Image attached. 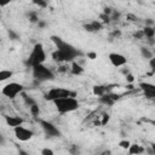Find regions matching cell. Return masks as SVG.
I'll use <instances>...</instances> for the list:
<instances>
[{"mask_svg":"<svg viewBox=\"0 0 155 155\" xmlns=\"http://www.w3.org/2000/svg\"><path fill=\"white\" fill-rule=\"evenodd\" d=\"M22 91H23V86L21 84H18V82H10L6 86H4L3 90H2L3 95L6 96L10 99L16 98V96L18 93H22Z\"/></svg>","mask_w":155,"mask_h":155,"instance_id":"obj_6","label":"cell"},{"mask_svg":"<svg viewBox=\"0 0 155 155\" xmlns=\"http://www.w3.org/2000/svg\"><path fill=\"white\" fill-rule=\"evenodd\" d=\"M150 122H151V124H153L154 126H155V120H154V121H150Z\"/></svg>","mask_w":155,"mask_h":155,"instance_id":"obj_43","label":"cell"},{"mask_svg":"<svg viewBox=\"0 0 155 155\" xmlns=\"http://www.w3.org/2000/svg\"><path fill=\"white\" fill-rule=\"evenodd\" d=\"M144 151L145 150L141 145H138V144H132L129 148V153L130 154H141V153H144Z\"/></svg>","mask_w":155,"mask_h":155,"instance_id":"obj_15","label":"cell"},{"mask_svg":"<svg viewBox=\"0 0 155 155\" xmlns=\"http://www.w3.org/2000/svg\"><path fill=\"white\" fill-rule=\"evenodd\" d=\"M127 18H129L130 21H132V22L137 21V17H136V16H133V15H127Z\"/></svg>","mask_w":155,"mask_h":155,"instance_id":"obj_35","label":"cell"},{"mask_svg":"<svg viewBox=\"0 0 155 155\" xmlns=\"http://www.w3.org/2000/svg\"><path fill=\"white\" fill-rule=\"evenodd\" d=\"M32 3L34 5H36L38 8H41V9L47 6V0H32Z\"/></svg>","mask_w":155,"mask_h":155,"instance_id":"obj_20","label":"cell"},{"mask_svg":"<svg viewBox=\"0 0 155 155\" xmlns=\"http://www.w3.org/2000/svg\"><path fill=\"white\" fill-rule=\"evenodd\" d=\"M139 87L147 98H155V85L149 82H141Z\"/></svg>","mask_w":155,"mask_h":155,"instance_id":"obj_10","label":"cell"},{"mask_svg":"<svg viewBox=\"0 0 155 155\" xmlns=\"http://www.w3.org/2000/svg\"><path fill=\"white\" fill-rule=\"evenodd\" d=\"M93 95L101 97L103 95H106V87L104 86H93Z\"/></svg>","mask_w":155,"mask_h":155,"instance_id":"obj_16","label":"cell"},{"mask_svg":"<svg viewBox=\"0 0 155 155\" xmlns=\"http://www.w3.org/2000/svg\"><path fill=\"white\" fill-rule=\"evenodd\" d=\"M150 147H151V149H153V151H154V154H155V143H153V144H151Z\"/></svg>","mask_w":155,"mask_h":155,"instance_id":"obj_40","label":"cell"},{"mask_svg":"<svg viewBox=\"0 0 155 155\" xmlns=\"http://www.w3.org/2000/svg\"><path fill=\"white\" fill-rule=\"evenodd\" d=\"M55 106L57 108V110L62 114L66 113H70L74 112L79 108V102L75 97H63V98H58L54 101Z\"/></svg>","mask_w":155,"mask_h":155,"instance_id":"obj_2","label":"cell"},{"mask_svg":"<svg viewBox=\"0 0 155 155\" xmlns=\"http://www.w3.org/2000/svg\"><path fill=\"white\" fill-rule=\"evenodd\" d=\"M147 23H148V24H151V23H153V21H151V20H149V18H148V20H147Z\"/></svg>","mask_w":155,"mask_h":155,"instance_id":"obj_41","label":"cell"},{"mask_svg":"<svg viewBox=\"0 0 155 155\" xmlns=\"http://www.w3.org/2000/svg\"><path fill=\"white\" fill-rule=\"evenodd\" d=\"M23 98H24V102H26V104L27 106H33V104H35V101L33 99V98H30V97H28L27 95H23Z\"/></svg>","mask_w":155,"mask_h":155,"instance_id":"obj_23","label":"cell"},{"mask_svg":"<svg viewBox=\"0 0 155 155\" xmlns=\"http://www.w3.org/2000/svg\"><path fill=\"white\" fill-rule=\"evenodd\" d=\"M72 74L73 75H80L82 72H84V68L79 64V63H76V62H73V66H72Z\"/></svg>","mask_w":155,"mask_h":155,"instance_id":"obj_14","label":"cell"},{"mask_svg":"<svg viewBox=\"0 0 155 155\" xmlns=\"http://www.w3.org/2000/svg\"><path fill=\"white\" fill-rule=\"evenodd\" d=\"M143 32H144V35L147 36V38H149V39H153L154 38V35H155V29L154 28H151V27H145L144 29H143Z\"/></svg>","mask_w":155,"mask_h":155,"instance_id":"obj_18","label":"cell"},{"mask_svg":"<svg viewBox=\"0 0 155 155\" xmlns=\"http://www.w3.org/2000/svg\"><path fill=\"white\" fill-rule=\"evenodd\" d=\"M15 136H16L17 139H20V141H22V142H27V141L32 139L33 132H32L30 130L23 127L22 125H20V126L15 127Z\"/></svg>","mask_w":155,"mask_h":155,"instance_id":"obj_8","label":"cell"},{"mask_svg":"<svg viewBox=\"0 0 155 155\" xmlns=\"http://www.w3.org/2000/svg\"><path fill=\"white\" fill-rule=\"evenodd\" d=\"M76 93L75 92H72L70 90H67V88H61V87H55V88H51L46 95H45V98L48 99V101H55V99H58V98H63V97H75Z\"/></svg>","mask_w":155,"mask_h":155,"instance_id":"obj_5","label":"cell"},{"mask_svg":"<svg viewBox=\"0 0 155 155\" xmlns=\"http://www.w3.org/2000/svg\"><path fill=\"white\" fill-rule=\"evenodd\" d=\"M58 70H60V72H66V70H67V68H66V67H61Z\"/></svg>","mask_w":155,"mask_h":155,"instance_id":"obj_39","label":"cell"},{"mask_svg":"<svg viewBox=\"0 0 155 155\" xmlns=\"http://www.w3.org/2000/svg\"><path fill=\"white\" fill-rule=\"evenodd\" d=\"M46 60V55H45V51H44V46L41 44H35L34 48H33V52L29 56V58L27 60L26 64L29 67H34L36 64H42Z\"/></svg>","mask_w":155,"mask_h":155,"instance_id":"obj_3","label":"cell"},{"mask_svg":"<svg viewBox=\"0 0 155 155\" xmlns=\"http://www.w3.org/2000/svg\"><path fill=\"white\" fill-rule=\"evenodd\" d=\"M32 68H33V76L39 82L47 81V80H52L55 78L54 73L51 72L48 68H46L44 64H36V66H34Z\"/></svg>","mask_w":155,"mask_h":155,"instance_id":"obj_4","label":"cell"},{"mask_svg":"<svg viewBox=\"0 0 155 155\" xmlns=\"http://www.w3.org/2000/svg\"><path fill=\"white\" fill-rule=\"evenodd\" d=\"M38 24H39V28H45V26H46V23L44 21H39Z\"/></svg>","mask_w":155,"mask_h":155,"instance_id":"obj_36","label":"cell"},{"mask_svg":"<svg viewBox=\"0 0 155 155\" xmlns=\"http://www.w3.org/2000/svg\"><path fill=\"white\" fill-rule=\"evenodd\" d=\"M112 35H113V36H120L121 33H120V30H114V32L112 33Z\"/></svg>","mask_w":155,"mask_h":155,"instance_id":"obj_37","label":"cell"},{"mask_svg":"<svg viewBox=\"0 0 155 155\" xmlns=\"http://www.w3.org/2000/svg\"><path fill=\"white\" fill-rule=\"evenodd\" d=\"M109 61L112 62V64L114 67H122L127 63V60L125 56H122L120 54H115V52L109 55Z\"/></svg>","mask_w":155,"mask_h":155,"instance_id":"obj_9","label":"cell"},{"mask_svg":"<svg viewBox=\"0 0 155 155\" xmlns=\"http://www.w3.org/2000/svg\"><path fill=\"white\" fill-rule=\"evenodd\" d=\"M87 58H90V60H96V58H97V54H96V52H88V54H87Z\"/></svg>","mask_w":155,"mask_h":155,"instance_id":"obj_31","label":"cell"},{"mask_svg":"<svg viewBox=\"0 0 155 155\" xmlns=\"http://www.w3.org/2000/svg\"><path fill=\"white\" fill-rule=\"evenodd\" d=\"M127 88H129V90H132V88H133V86H132V85H129V86H127Z\"/></svg>","mask_w":155,"mask_h":155,"instance_id":"obj_42","label":"cell"},{"mask_svg":"<svg viewBox=\"0 0 155 155\" xmlns=\"http://www.w3.org/2000/svg\"><path fill=\"white\" fill-rule=\"evenodd\" d=\"M84 28L87 32H97V30H101L102 29V24L99 22H97V21H93V22H91L88 24H85Z\"/></svg>","mask_w":155,"mask_h":155,"instance_id":"obj_12","label":"cell"},{"mask_svg":"<svg viewBox=\"0 0 155 155\" xmlns=\"http://www.w3.org/2000/svg\"><path fill=\"white\" fill-rule=\"evenodd\" d=\"M119 17H120V14H119V12H114V11H113V16H110V18H112V20H118Z\"/></svg>","mask_w":155,"mask_h":155,"instance_id":"obj_34","label":"cell"},{"mask_svg":"<svg viewBox=\"0 0 155 155\" xmlns=\"http://www.w3.org/2000/svg\"><path fill=\"white\" fill-rule=\"evenodd\" d=\"M9 38H10L11 40H17V39H18V35H17L14 30L10 29V30H9Z\"/></svg>","mask_w":155,"mask_h":155,"instance_id":"obj_26","label":"cell"},{"mask_svg":"<svg viewBox=\"0 0 155 155\" xmlns=\"http://www.w3.org/2000/svg\"><path fill=\"white\" fill-rule=\"evenodd\" d=\"M51 40L55 42V45L57 47V50L52 54V58L56 62H72V61H74V58H76L78 56L81 55L80 51H78L74 46L63 41L58 36H55V35L51 36Z\"/></svg>","mask_w":155,"mask_h":155,"instance_id":"obj_1","label":"cell"},{"mask_svg":"<svg viewBox=\"0 0 155 155\" xmlns=\"http://www.w3.org/2000/svg\"><path fill=\"white\" fill-rule=\"evenodd\" d=\"M141 54H142L143 58H147V60L153 58V52L149 51L148 48H145V47H141Z\"/></svg>","mask_w":155,"mask_h":155,"instance_id":"obj_19","label":"cell"},{"mask_svg":"<svg viewBox=\"0 0 155 155\" xmlns=\"http://www.w3.org/2000/svg\"><path fill=\"white\" fill-rule=\"evenodd\" d=\"M108 121H109V115H108V114L103 115V120H102V122H101V124H102L103 126H104V125H106V124H107Z\"/></svg>","mask_w":155,"mask_h":155,"instance_id":"obj_29","label":"cell"},{"mask_svg":"<svg viewBox=\"0 0 155 155\" xmlns=\"http://www.w3.org/2000/svg\"><path fill=\"white\" fill-rule=\"evenodd\" d=\"M5 121H6V124H8L9 126H11V127H14V129L23 124V119L20 118V116H8V115H6V116H5Z\"/></svg>","mask_w":155,"mask_h":155,"instance_id":"obj_11","label":"cell"},{"mask_svg":"<svg viewBox=\"0 0 155 155\" xmlns=\"http://www.w3.org/2000/svg\"><path fill=\"white\" fill-rule=\"evenodd\" d=\"M145 151H147V153H149V154H154V151H153L151 147H150V148H147V149H145Z\"/></svg>","mask_w":155,"mask_h":155,"instance_id":"obj_38","label":"cell"},{"mask_svg":"<svg viewBox=\"0 0 155 155\" xmlns=\"http://www.w3.org/2000/svg\"><path fill=\"white\" fill-rule=\"evenodd\" d=\"M10 2H11V0H0V6L4 8V6H6L8 4H10Z\"/></svg>","mask_w":155,"mask_h":155,"instance_id":"obj_32","label":"cell"},{"mask_svg":"<svg viewBox=\"0 0 155 155\" xmlns=\"http://www.w3.org/2000/svg\"><path fill=\"white\" fill-rule=\"evenodd\" d=\"M28 18H29V21H30V22H33V23L39 22V18H38L36 12H29V14H28Z\"/></svg>","mask_w":155,"mask_h":155,"instance_id":"obj_22","label":"cell"},{"mask_svg":"<svg viewBox=\"0 0 155 155\" xmlns=\"http://www.w3.org/2000/svg\"><path fill=\"white\" fill-rule=\"evenodd\" d=\"M126 80H127V82H133L135 78H133L132 74H127V75H126Z\"/></svg>","mask_w":155,"mask_h":155,"instance_id":"obj_33","label":"cell"},{"mask_svg":"<svg viewBox=\"0 0 155 155\" xmlns=\"http://www.w3.org/2000/svg\"><path fill=\"white\" fill-rule=\"evenodd\" d=\"M39 122H40V126L42 127V130H44V132L46 133L47 137H58L61 135L58 129L56 126H54L51 122L45 121V120H40Z\"/></svg>","mask_w":155,"mask_h":155,"instance_id":"obj_7","label":"cell"},{"mask_svg":"<svg viewBox=\"0 0 155 155\" xmlns=\"http://www.w3.org/2000/svg\"><path fill=\"white\" fill-rule=\"evenodd\" d=\"M29 109H30V113H32V115H34V116H36V115H39V113H40V109H39V106L36 104H33V106H30L29 107Z\"/></svg>","mask_w":155,"mask_h":155,"instance_id":"obj_21","label":"cell"},{"mask_svg":"<svg viewBox=\"0 0 155 155\" xmlns=\"http://www.w3.org/2000/svg\"><path fill=\"white\" fill-rule=\"evenodd\" d=\"M119 145H120L122 149H129L130 145H131V143H130L129 141H121V142L119 143Z\"/></svg>","mask_w":155,"mask_h":155,"instance_id":"obj_24","label":"cell"},{"mask_svg":"<svg viewBox=\"0 0 155 155\" xmlns=\"http://www.w3.org/2000/svg\"><path fill=\"white\" fill-rule=\"evenodd\" d=\"M145 35H144V32H143V29L142 30H138V32H136L135 33V38L136 39H143Z\"/></svg>","mask_w":155,"mask_h":155,"instance_id":"obj_27","label":"cell"},{"mask_svg":"<svg viewBox=\"0 0 155 155\" xmlns=\"http://www.w3.org/2000/svg\"><path fill=\"white\" fill-rule=\"evenodd\" d=\"M99 103H102V104H106V106H113L114 104V99L112 98L110 95H103L99 97Z\"/></svg>","mask_w":155,"mask_h":155,"instance_id":"obj_13","label":"cell"},{"mask_svg":"<svg viewBox=\"0 0 155 155\" xmlns=\"http://www.w3.org/2000/svg\"><path fill=\"white\" fill-rule=\"evenodd\" d=\"M149 66H150V68L155 72V57L150 58V61H149Z\"/></svg>","mask_w":155,"mask_h":155,"instance_id":"obj_30","label":"cell"},{"mask_svg":"<svg viewBox=\"0 0 155 155\" xmlns=\"http://www.w3.org/2000/svg\"><path fill=\"white\" fill-rule=\"evenodd\" d=\"M41 155H54V151L48 148H45V149L41 150Z\"/></svg>","mask_w":155,"mask_h":155,"instance_id":"obj_28","label":"cell"},{"mask_svg":"<svg viewBox=\"0 0 155 155\" xmlns=\"http://www.w3.org/2000/svg\"><path fill=\"white\" fill-rule=\"evenodd\" d=\"M99 17L103 20V22H104V23H109V22H110V20H112V18H110V16H109V15H106V14H102Z\"/></svg>","mask_w":155,"mask_h":155,"instance_id":"obj_25","label":"cell"},{"mask_svg":"<svg viewBox=\"0 0 155 155\" xmlns=\"http://www.w3.org/2000/svg\"><path fill=\"white\" fill-rule=\"evenodd\" d=\"M14 75V73L11 70H2L0 72V81H5L8 79H10Z\"/></svg>","mask_w":155,"mask_h":155,"instance_id":"obj_17","label":"cell"}]
</instances>
